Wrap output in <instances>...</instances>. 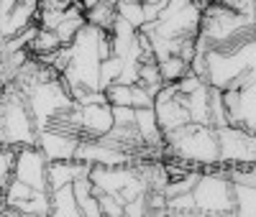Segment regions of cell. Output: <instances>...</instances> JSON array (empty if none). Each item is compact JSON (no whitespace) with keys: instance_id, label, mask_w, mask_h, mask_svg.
<instances>
[{"instance_id":"30bf717a","label":"cell","mask_w":256,"mask_h":217,"mask_svg":"<svg viewBox=\"0 0 256 217\" xmlns=\"http://www.w3.org/2000/svg\"><path fill=\"white\" fill-rule=\"evenodd\" d=\"M136 177L134 164H120V166H92L90 179L95 184V194H118L128 182Z\"/></svg>"},{"instance_id":"7c38bea8","label":"cell","mask_w":256,"mask_h":217,"mask_svg":"<svg viewBox=\"0 0 256 217\" xmlns=\"http://www.w3.org/2000/svg\"><path fill=\"white\" fill-rule=\"evenodd\" d=\"M36 15H38V0H18L13 10L8 13L3 28H0V38H10L26 31L31 23H36Z\"/></svg>"},{"instance_id":"4dcf8cb0","label":"cell","mask_w":256,"mask_h":217,"mask_svg":"<svg viewBox=\"0 0 256 217\" xmlns=\"http://www.w3.org/2000/svg\"><path fill=\"white\" fill-rule=\"evenodd\" d=\"M0 146H3V143H0Z\"/></svg>"},{"instance_id":"6da1fadb","label":"cell","mask_w":256,"mask_h":217,"mask_svg":"<svg viewBox=\"0 0 256 217\" xmlns=\"http://www.w3.org/2000/svg\"><path fill=\"white\" fill-rule=\"evenodd\" d=\"M200 38L208 43V49L216 51H233L256 38V20L223 5L220 0H210L202 8Z\"/></svg>"},{"instance_id":"2e32d148","label":"cell","mask_w":256,"mask_h":217,"mask_svg":"<svg viewBox=\"0 0 256 217\" xmlns=\"http://www.w3.org/2000/svg\"><path fill=\"white\" fill-rule=\"evenodd\" d=\"M187 102V110H190V120L192 123H202L210 125V84L205 82L202 87H198L195 92L182 95Z\"/></svg>"},{"instance_id":"277c9868","label":"cell","mask_w":256,"mask_h":217,"mask_svg":"<svg viewBox=\"0 0 256 217\" xmlns=\"http://www.w3.org/2000/svg\"><path fill=\"white\" fill-rule=\"evenodd\" d=\"M26 97V105L34 115L36 128H46L54 118H59L62 113H67L70 107H74V100L70 95V87L59 79H49V82H38L31 84L28 90L20 92Z\"/></svg>"},{"instance_id":"5b68a950","label":"cell","mask_w":256,"mask_h":217,"mask_svg":"<svg viewBox=\"0 0 256 217\" xmlns=\"http://www.w3.org/2000/svg\"><path fill=\"white\" fill-rule=\"evenodd\" d=\"M256 64V38L233 51L208 49V84L226 90Z\"/></svg>"},{"instance_id":"d6986e66","label":"cell","mask_w":256,"mask_h":217,"mask_svg":"<svg viewBox=\"0 0 256 217\" xmlns=\"http://www.w3.org/2000/svg\"><path fill=\"white\" fill-rule=\"evenodd\" d=\"M159 72H162V79L164 82H177L182 74L190 72V61L177 56V54H169L166 59L159 61Z\"/></svg>"},{"instance_id":"5bb4252c","label":"cell","mask_w":256,"mask_h":217,"mask_svg":"<svg viewBox=\"0 0 256 217\" xmlns=\"http://www.w3.org/2000/svg\"><path fill=\"white\" fill-rule=\"evenodd\" d=\"M241 97H238V110L233 115L230 125H244L256 133V82L241 87Z\"/></svg>"},{"instance_id":"484cf974","label":"cell","mask_w":256,"mask_h":217,"mask_svg":"<svg viewBox=\"0 0 256 217\" xmlns=\"http://www.w3.org/2000/svg\"><path fill=\"white\" fill-rule=\"evenodd\" d=\"M13 156L16 148L0 146V184H8V179L13 177Z\"/></svg>"},{"instance_id":"d4e9b609","label":"cell","mask_w":256,"mask_h":217,"mask_svg":"<svg viewBox=\"0 0 256 217\" xmlns=\"http://www.w3.org/2000/svg\"><path fill=\"white\" fill-rule=\"evenodd\" d=\"M105 97H108L110 105H128V107H134L131 105V84H120V82H113L105 87Z\"/></svg>"},{"instance_id":"44dd1931","label":"cell","mask_w":256,"mask_h":217,"mask_svg":"<svg viewBox=\"0 0 256 217\" xmlns=\"http://www.w3.org/2000/svg\"><path fill=\"white\" fill-rule=\"evenodd\" d=\"M166 215H198L195 194H192V192H184V194L166 197Z\"/></svg>"},{"instance_id":"ba28073f","label":"cell","mask_w":256,"mask_h":217,"mask_svg":"<svg viewBox=\"0 0 256 217\" xmlns=\"http://www.w3.org/2000/svg\"><path fill=\"white\" fill-rule=\"evenodd\" d=\"M154 113H156V120L162 125V130H174L184 123H190V110H187V102L184 97L174 90L172 82H166L159 95L154 97Z\"/></svg>"},{"instance_id":"f546056e","label":"cell","mask_w":256,"mask_h":217,"mask_svg":"<svg viewBox=\"0 0 256 217\" xmlns=\"http://www.w3.org/2000/svg\"><path fill=\"white\" fill-rule=\"evenodd\" d=\"M6 38H0V67H3V61H6Z\"/></svg>"},{"instance_id":"603a6c76","label":"cell","mask_w":256,"mask_h":217,"mask_svg":"<svg viewBox=\"0 0 256 217\" xmlns=\"http://www.w3.org/2000/svg\"><path fill=\"white\" fill-rule=\"evenodd\" d=\"M123 61H126V59H120V56H116V54L100 61V90H105L108 84H113V82L118 79V74H120V69H123Z\"/></svg>"},{"instance_id":"3957f363","label":"cell","mask_w":256,"mask_h":217,"mask_svg":"<svg viewBox=\"0 0 256 217\" xmlns=\"http://www.w3.org/2000/svg\"><path fill=\"white\" fill-rule=\"evenodd\" d=\"M228 166L216 164L200 171V179L192 189L195 194L198 215H236V200H233V182L228 179Z\"/></svg>"},{"instance_id":"7a4b0ae2","label":"cell","mask_w":256,"mask_h":217,"mask_svg":"<svg viewBox=\"0 0 256 217\" xmlns=\"http://www.w3.org/2000/svg\"><path fill=\"white\" fill-rule=\"evenodd\" d=\"M164 156H177L190 161L205 171L208 166L220 164V146H218V130L216 125L202 123H184L174 130L164 133Z\"/></svg>"},{"instance_id":"9a60e30c","label":"cell","mask_w":256,"mask_h":217,"mask_svg":"<svg viewBox=\"0 0 256 217\" xmlns=\"http://www.w3.org/2000/svg\"><path fill=\"white\" fill-rule=\"evenodd\" d=\"M49 202H52V215L56 217H80V202L72 184H64L49 192Z\"/></svg>"},{"instance_id":"e0dca14e","label":"cell","mask_w":256,"mask_h":217,"mask_svg":"<svg viewBox=\"0 0 256 217\" xmlns=\"http://www.w3.org/2000/svg\"><path fill=\"white\" fill-rule=\"evenodd\" d=\"M59 46H62V38L56 36V31H54V28L38 26L36 33H34V38H31V43H28V54L36 56V59H41V56H46V54L56 51Z\"/></svg>"},{"instance_id":"cb8c5ba5","label":"cell","mask_w":256,"mask_h":217,"mask_svg":"<svg viewBox=\"0 0 256 217\" xmlns=\"http://www.w3.org/2000/svg\"><path fill=\"white\" fill-rule=\"evenodd\" d=\"M116 5H118V15H120L123 20H128L131 26L141 28V26L146 23V15H144L141 0H138V3H116Z\"/></svg>"},{"instance_id":"ac0fdd59","label":"cell","mask_w":256,"mask_h":217,"mask_svg":"<svg viewBox=\"0 0 256 217\" xmlns=\"http://www.w3.org/2000/svg\"><path fill=\"white\" fill-rule=\"evenodd\" d=\"M84 18H88V23L102 28V31H110L113 23L118 20V5L113 3V0H102V3H98L95 8H90L88 13H84Z\"/></svg>"},{"instance_id":"83f0119b","label":"cell","mask_w":256,"mask_h":217,"mask_svg":"<svg viewBox=\"0 0 256 217\" xmlns=\"http://www.w3.org/2000/svg\"><path fill=\"white\" fill-rule=\"evenodd\" d=\"M80 212L84 215V217H100L102 215V210H100V200H98V194L92 192L88 200H82L80 202Z\"/></svg>"},{"instance_id":"52a82bcc","label":"cell","mask_w":256,"mask_h":217,"mask_svg":"<svg viewBox=\"0 0 256 217\" xmlns=\"http://www.w3.org/2000/svg\"><path fill=\"white\" fill-rule=\"evenodd\" d=\"M46 156L36 143L31 146H18L16 156H13V177L26 182L28 187L38 189V192H49L46 189Z\"/></svg>"},{"instance_id":"f1b7e54d","label":"cell","mask_w":256,"mask_h":217,"mask_svg":"<svg viewBox=\"0 0 256 217\" xmlns=\"http://www.w3.org/2000/svg\"><path fill=\"white\" fill-rule=\"evenodd\" d=\"M80 3H82V8H84V13H88L90 8H95L98 3H102V0H80Z\"/></svg>"},{"instance_id":"8992f818","label":"cell","mask_w":256,"mask_h":217,"mask_svg":"<svg viewBox=\"0 0 256 217\" xmlns=\"http://www.w3.org/2000/svg\"><path fill=\"white\" fill-rule=\"evenodd\" d=\"M220 164H256V133L244 125H220Z\"/></svg>"},{"instance_id":"7402d4cb","label":"cell","mask_w":256,"mask_h":217,"mask_svg":"<svg viewBox=\"0 0 256 217\" xmlns=\"http://www.w3.org/2000/svg\"><path fill=\"white\" fill-rule=\"evenodd\" d=\"M210 125H228V110H226V102H223V90L210 84Z\"/></svg>"},{"instance_id":"8fae6325","label":"cell","mask_w":256,"mask_h":217,"mask_svg":"<svg viewBox=\"0 0 256 217\" xmlns=\"http://www.w3.org/2000/svg\"><path fill=\"white\" fill-rule=\"evenodd\" d=\"M90 164L82 159H59V161H49L46 166V189H56L64 184H72L80 177H88L90 174Z\"/></svg>"},{"instance_id":"9c48e42d","label":"cell","mask_w":256,"mask_h":217,"mask_svg":"<svg viewBox=\"0 0 256 217\" xmlns=\"http://www.w3.org/2000/svg\"><path fill=\"white\" fill-rule=\"evenodd\" d=\"M80 141L82 138H77L72 133H64V130L41 128L38 130V138H36V146L44 151L46 161H59V159H74Z\"/></svg>"},{"instance_id":"4fadbf2b","label":"cell","mask_w":256,"mask_h":217,"mask_svg":"<svg viewBox=\"0 0 256 217\" xmlns=\"http://www.w3.org/2000/svg\"><path fill=\"white\" fill-rule=\"evenodd\" d=\"M136 128H138V136L146 146L164 148V130L156 120L154 107H136Z\"/></svg>"},{"instance_id":"ffe728a7","label":"cell","mask_w":256,"mask_h":217,"mask_svg":"<svg viewBox=\"0 0 256 217\" xmlns=\"http://www.w3.org/2000/svg\"><path fill=\"white\" fill-rule=\"evenodd\" d=\"M233 200H236V215H256V187L233 184Z\"/></svg>"},{"instance_id":"4316f807","label":"cell","mask_w":256,"mask_h":217,"mask_svg":"<svg viewBox=\"0 0 256 217\" xmlns=\"http://www.w3.org/2000/svg\"><path fill=\"white\" fill-rule=\"evenodd\" d=\"M98 200H100V210L102 215H108V217H120L123 215V202L116 197V194H98Z\"/></svg>"}]
</instances>
